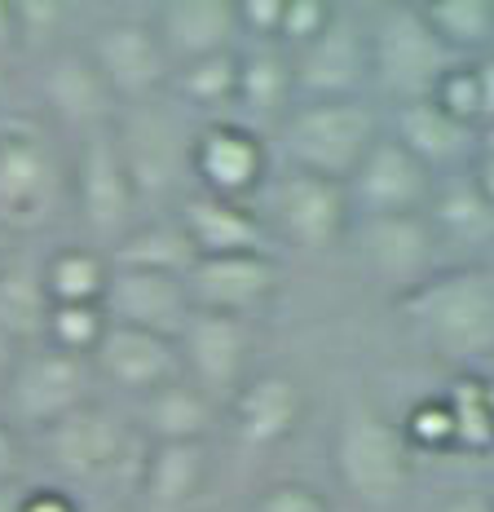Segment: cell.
<instances>
[{
  "label": "cell",
  "instance_id": "cell-6",
  "mask_svg": "<svg viewBox=\"0 0 494 512\" xmlns=\"http://www.w3.org/2000/svg\"><path fill=\"white\" fill-rule=\"evenodd\" d=\"M331 464L345 486L367 508H389L406 495L411 482V446L402 437V424H393L371 402H349L340 415L336 442H331Z\"/></svg>",
  "mask_w": 494,
  "mask_h": 512
},
{
  "label": "cell",
  "instance_id": "cell-13",
  "mask_svg": "<svg viewBox=\"0 0 494 512\" xmlns=\"http://www.w3.org/2000/svg\"><path fill=\"white\" fill-rule=\"evenodd\" d=\"M40 115L58 128L67 142L111 128L120 115V102L106 89L98 62L89 58V49H53L40 67Z\"/></svg>",
  "mask_w": 494,
  "mask_h": 512
},
{
  "label": "cell",
  "instance_id": "cell-43",
  "mask_svg": "<svg viewBox=\"0 0 494 512\" xmlns=\"http://www.w3.org/2000/svg\"><path fill=\"white\" fill-rule=\"evenodd\" d=\"M437 512H494V499H490L486 486H459L442 499Z\"/></svg>",
  "mask_w": 494,
  "mask_h": 512
},
{
  "label": "cell",
  "instance_id": "cell-8",
  "mask_svg": "<svg viewBox=\"0 0 494 512\" xmlns=\"http://www.w3.org/2000/svg\"><path fill=\"white\" fill-rule=\"evenodd\" d=\"M36 446L45 451L49 468L62 477V482H102V477L120 473V468H133L142 473V455L146 442L137 433V424L128 415L102 407V402H89L75 415H67L62 424H53L36 437Z\"/></svg>",
  "mask_w": 494,
  "mask_h": 512
},
{
  "label": "cell",
  "instance_id": "cell-22",
  "mask_svg": "<svg viewBox=\"0 0 494 512\" xmlns=\"http://www.w3.org/2000/svg\"><path fill=\"white\" fill-rule=\"evenodd\" d=\"M177 226L186 230L195 256H234V252H270V226L252 204L221 199L208 190H190L173 208Z\"/></svg>",
  "mask_w": 494,
  "mask_h": 512
},
{
  "label": "cell",
  "instance_id": "cell-4",
  "mask_svg": "<svg viewBox=\"0 0 494 512\" xmlns=\"http://www.w3.org/2000/svg\"><path fill=\"white\" fill-rule=\"evenodd\" d=\"M186 111V106H181ZM177 111V102L155 98V102H137L120 106L115 115V142H120L124 168L137 186L142 208H164L181 204L190 195V146H195V128L186 124V115Z\"/></svg>",
  "mask_w": 494,
  "mask_h": 512
},
{
  "label": "cell",
  "instance_id": "cell-39",
  "mask_svg": "<svg viewBox=\"0 0 494 512\" xmlns=\"http://www.w3.org/2000/svg\"><path fill=\"white\" fill-rule=\"evenodd\" d=\"M331 18H336V5H327V0H287L283 9V45L287 53L305 49L309 40H318L322 31L331 27Z\"/></svg>",
  "mask_w": 494,
  "mask_h": 512
},
{
  "label": "cell",
  "instance_id": "cell-34",
  "mask_svg": "<svg viewBox=\"0 0 494 512\" xmlns=\"http://www.w3.org/2000/svg\"><path fill=\"white\" fill-rule=\"evenodd\" d=\"M446 411L455 420V446L464 455H490L494 451V415L486 398V376L481 371H459L442 389Z\"/></svg>",
  "mask_w": 494,
  "mask_h": 512
},
{
  "label": "cell",
  "instance_id": "cell-17",
  "mask_svg": "<svg viewBox=\"0 0 494 512\" xmlns=\"http://www.w3.org/2000/svg\"><path fill=\"white\" fill-rule=\"evenodd\" d=\"M181 367L195 389L208 393L217 407H230L239 398L247 376V358H252V332L243 318H221V314H199L186 323L177 340Z\"/></svg>",
  "mask_w": 494,
  "mask_h": 512
},
{
  "label": "cell",
  "instance_id": "cell-30",
  "mask_svg": "<svg viewBox=\"0 0 494 512\" xmlns=\"http://www.w3.org/2000/svg\"><path fill=\"white\" fill-rule=\"evenodd\" d=\"M111 274V256L93 243H62L45 256V287L53 305H102Z\"/></svg>",
  "mask_w": 494,
  "mask_h": 512
},
{
  "label": "cell",
  "instance_id": "cell-48",
  "mask_svg": "<svg viewBox=\"0 0 494 512\" xmlns=\"http://www.w3.org/2000/svg\"><path fill=\"white\" fill-rule=\"evenodd\" d=\"M23 490H27V482H14L0 490V512H23Z\"/></svg>",
  "mask_w": 494,
  "mask_h": 512
},
{
  "label": "cell",
  "instance_id": "cell-44",
  "mask_svg": "<svg viewBox=\"0 0 494 512\" xmlns=\"http://www.w3.org/2000/svg\"><path fill=\"white\" fill-rule=\"evenodd\" d=\"M472 71H477V98H481V128L494 124V53L472 62Z\"/></svg>",
  "mask_w": 494,
  "mask_h": 512
},
{
  "label": "cell",
  "instance_id": "cell-46",
  "mask_svg": "<svg viewBox=\"0 0 494 512\" xmlns=\"http://www.w3.org/2000/svg\"><path fill=\"white\" fill-rule=\"evenodd\" d=\"M468 177H472V186L481 190V199L494 208V155H477V159H472Z\"/></svg>",
  "mask_w": 494,
  "mask_h": 512
},
{
  "label": "cell",
  "instance_id": "cell-42",
  "mask_svg": "<svg viewBox=\"0 0 494 512\" xmlns=\"http://www.w3.org/2000/svg\"><path fill=\"white\" fill-rule=\"evenodd\" d=\"M23 512H84V508L67 486H27L23 490Z\"/></svg>",
  "mask_w": 494,
  "mask_h": 512
},
{
  "label": "cell",
  "instance_id": "cell-37",
  "mask_svg": "<svg viewBox=\"0 0 494 512\" xmlns=\"http://www.w3.org/2000/svg\"><path fill=\"white\" fill-rule=\"evenodd\" d=\"M402 437H406V446H411V455H415V451H424V455L459 451V446H455V420H450L442 393H437V398L415 402V407L406 411Z\"/></svg>",
  "mask_w": 494,
  "mask_h": 512
},
{
  "label": "cell",
  "instance_id": "cell-47",
  "mask_svg": "<svg viewBox=\"0 0 494 512\" xmlns=\"http://www.w3.org/2000/svg\"><path fill=\"white\" fill-rule=\"evenodd\" d=\"M18 49V27H14V0H0V62Z\"/></svg>",
  "mask_w": 494,
  "mask_h": 512
},
{
  "label": "cell",
  "instance_id": "cell-10",
  "mask_svg": "<svg viewBox=\"0 0 494 512\" xmlns=\"http://www.w3.org/2000/svg\"><path fill=\"white\" fill-rule=\"evenodd\" d=\"M190 181L208 195L252 204L256 190L270 186V146L239 115L203 120L190 146Z\"/></svg>",
  "mask_w": 494,
  "mask_h": 512
},
{
  "label": "cell",
  "instance_id": "cell-15",
  "mask_svg": "<svg viewBox=\"0 0 494 512\" xmlns=\"http://www.w3.org/2000/svg\"><path fill=\"white\" fill-rule=\"evenodd\" d=\"M345 190H349L353 221L415 217V212H428V204H433L437 177L384 128V137L371 146V155L362 159V168L349 177Z\"/></svg>",
  "mask_w": 494,
  "mask_h": 512
},
{
  "label": "cell",
  "instance_id": "cell-20",
  "mask_svg": "<svg viewBox=\"0 0 494 512\" xmlns=\"http://www.w3.org/2000/svg\"><path fill=\"white\" fill-rule=\"evenodd\" d=\"M93 371H98V380L128 393V398H146V393L186 376L177 340L137 332V327H115V323L106 327L98 354H93Z\"/></svg>",
  "mask_w": 494,
  "mask_h": 512
},
{
  "label": "cell",
  "instance_id": "cell-49",
  "mask_svg": "<svg viewBox=\"0 0 494 512\" xmlns=\"http://www.w3.org/2000/svg\"><path fill=\"white\" fill-rule=\"evenodd\" d=\"M477 155H494V124H486L477 133Z\"/></svg>",
  "mask_w": 494,
  "mask_h": 512
},
{
  "label": "cell",
  "instance_id": "cell-36",
  "mask_svg": "<svg viewBox=\"0 0 494 512\" xmlns=\"http://www.w3.org/2000/svg\"><path fill=\"white\" fill-rule=\"evenodd\" d=\"M71 23V9L62 0H14V27H18V49L49 53L62 49V31Z\"/></svg>",
  "mask_w": 494,
  "mask_h": 512
},
{
  "label": "cell",
  "instance_id": "cell-24",
  "mask_svg": "<svg viewBox=\"0 0 494 512\" xmlns=\"http://www.w3.org/2000/svg\"><path fill=\"white\" fill-rule=\"evenodd\" d=\"M389 133L406 146L433 177H455L468 173L477 159V133L464 128L459 120H450L437 102H406L393 106L389 115Z\"/></svg>",
  "mask_w": 494,
  "mask_h": 512
},
{
  "label": "cell",
  "instance_id": "cell-41",
  "mask_svg": "<svg viewBox=\"0 0 494 512\" xmlns=\"http://www.w3.org/2000/svg\"><path fill=\"white\" fill-rule=\"evenodd\" d=\"M23 482V433L0 415V490Z\"/></svg>",
  "mask_w": 494,
  "mask_h": 512
},
{
  "label": "cell",
  "instance_id": "cell-18",
  "mask_svg": "<svg viewBox=\"0 0 494 512\" xmlns=\"http://www.w3.org/2000/svg\"><path fill=\"white\" fill-rule=\"evenodd\" d=\"M274 252H234V256H199L186 270V292L199 314L252 318L278 292Z\"/></svg>",
  "mask_w": 494,
  "mask_h": 512
},
{
  "label": "cell",
  "instance_id": "cell-19",
  "mask_svg": "<svg viewBox=\"0 0 494 512\" xmlns=\"http://www.w3.org/2000/svg\"><path fill=\"white\" fill-rule=\"evenodd\" d=\"M102 305L115 327H137V332H155L168 340H181L186 323L195 318L186 279L159 270H120L115 265Z\"/></svg>",
  "mask_w": 494,
  "mask_h": 512
},
{
  "label": "cell",
  "instance_id": "cell-16",
  "mask_svg": "<svg viewBox=\"0 0 494 512\" xmlns=\"http://www.w3.org/2000/svg\"><path fill=\"white\" fill-rule=\"evenodd\" d=\"M353 239H358V252L367 261L371 279L384 283L397 296L415 292L428 274H437V243L433 226H428V212H415V217H371V221H353Z\"/></svg>",
  "mask_w": 494,
  "mask_h": 512
},
{
  "label": "cell",
  "instance_id": "cell-40",
  "mask_svg": "<svg viewBox=\"0 0 494 512\" xmlns=\"http://www.w3.org/2000/svg\"><path fill=\"white\" fill-rule=\"evenodd\" d=\"M247 512H331L327 495H318L309 482H274L252 499Z\"/></svg>",
  "mask_w": 494,
  "mask_h": 512
},
{
  "label": "cell",
  "instance_id": "cell-33",
  "mask_svg": "<svg viewBox=\"0 0 494 512\" xmlns=\"http://www.w3.org/2000/svg\"><path fill=\"white\" fill-rule=\"evenodd\" d=\"M168 93L186 111H208L212 120H221L225 106H234V98H239V49L177 67Z\"/></svg>",
  "mask_w": 494,
  "mask_h": 512
},
{
  "label": "cell",
  "instance_id": "cell-45",
  "mask_svg": "<svg viewBox=\"0 0 494 512\" xmlns=\"http://www.w3.org/2000/svg\"><path fill=\"white\" fill-rule=\"evenodd\" d=\"M23 354H27V345H18L14 336L0 332V402H5V389H9V380H14V371H18V362H23Z\"/></svg>",
  "mask_w": 494,
  "mask_h": 512
},
{
  "label": "cell",
  "instance_id": "cell-5",
  "mask_svg": "<svg viewBox=\"0 0 494 512\" xmlns=\"http://www.w3.org/2000/svg\"><path fill=\"white\" fill-rule=\"evenodd\" d=\"M367 36H371V89H380L393 106L433 98L437 80L459 62L437 40V31L428 27L420 5L397 0V5L375 9L367 18Z\"/></svg>",
  "mask_w": 494,
  "mask_h": 512
},
{
  "label": "cell",
  "instance_id": "cell-53",
  "mask_svg": "<svg viewBox=\"0 0 494 512\" xmlns=\"http://www.w3.org/2000/svg\"><path fill=\"white\" fill-rule=\"evenodd\" d=\"M490 499H494V486H490Z\"/></svg>",
  "mask_w": 494,
  "mask_h": 512
},
{
  "label": "cell",
  "instance_id": "cell-31",
  "mask_svg": "<svg viewBox=\"0 0 494 512\" xmlns=\"http://www.w3.org/2000/svg\"><path fill=\"white\" fill-rule=\"evenodd\" d=\"M195 261L199 256L190 248L186 230L177 226L173 212H168V217H146L142 226L111 252V265H120V270H159V274H181V279H186V270Z\"/></svg>",
  "mask_w": 494,
  "mask_h": 512
},
{
  "label": "cell",
  "instance_id": "cell-2",
  "mask_svg": "<svg viewBox=\"0 0 494 512\" xmlns=\"http://www.w3.org/2000/svg\"><path fill=\"white\" fill-rule=\"evenodd\" d=\"M397 309L450 367L477 371L494 358V274L481 265H442L415 292L397 296Z\"/></svg>",
  "mask_w": 494,
  "mask_h": 512
},
{
  "label": "cell",
  "instance_id": "cell-51",
  "mask_svg": "<svg viewBox=\"0 0 494 512\" xmlns=\"http://www.w3.org/2000/svg\"><path fill=\"white\" fill-rule=\"evenodd\" d=\"M486 398H490V415H494V371H486Z\"/></svg>",
  "mask_w": 494,
  "mask_h": 512
},
{
  "label": "cell",
  "instance_id": "cell-32",
  "mask_svg": "<svg viewBox=\"0 0 494 512\" xmlns=\"http://www.w3.org/2000/svg\"><path fill=\"white\" fill-rule=\"evenodd\" d=\"M437 40L459 62H477L494 53V0H433L420 5Z\"/></svg>",
  "mask_w": 494,
  "mask_h": 512
},
{
  "label": "cell",
  "instance_id": "cell-1",
  "mask_svg": "<svg viewBox=\"0 0 494 512\" xmlns=\"http://www.w3.org/2000/svg\"><path fill=\"white\" fill-rule=\"evenodd\" d=\"M71 212V142L40 111H0V234L53 230Z\"/></svg>",
  "mask_w": 494,
  "mask_h": 512
},
{
  "label": "cell",
  "instance_id": "cell-35",
  "mask_svg": "<svg viewBox=\"0 0 494 512\" xmlns=\"http://www.w3.org/2000/svg\"><path fill=\"white\" fill-rule=\"evenodd\" d=\"M106 327V305H53L49 309V327H45V345L62 349V354H75V358H89L98 354Z\"/></svg>",
  "mask_w": 494,
  "mask_h": 512
},
{
  "label": "cell",
  "instance_id": "cell-38",
  "mask_svg": "<svg viewBox=\"0 0 494 512\" xmlns=\"http://www.w3.org/2000/svg\"><path fill=\"white\" fill-rule=\"evenodd\" d=\"M428 102H437L450 120H459L464 128H472V133H481V98H477V71H472V62H455V67L437 80Z\"/></svg>",
  "mask_w": 494,
  "mask_h": 512
},
{
  "label": "cell",
  "instance_id": "cell-12",
  "mask_svg": "<svg viewBox=\"0 0 494 512\" xmlns=\"http://www.w3.org/2000/svg\"><path fill=\"white\" fill-rule=\"evenodd\" d=\"M89 58L98 62L106 89L115 93L120 106H137V102H155L168 93L173 84V62H168V49L159 40L155 23H142V18H111L93 31Z\"/></svg>",
  "mask_w": 494,
  "mask_h": 512
},
{
  "label": "cell",
  "instance_id": "cell-21",
  "mask_svg": "<svg viewBox=\"0 0 494 512\" xmlns=\"http://www.w3.org/2000/svg\"><path fill=\"white\" fill-rule=\"evenodd\" d=\"M150 23L164 40L173 71L186 62L243 49L239 0H164Z\"/></svg>",
  "mask_w": 494,
  "mask_h": 512
},
{
  "label": "cell",
  "instance_id": "cell-9",
  "mask_svg": "<svg viewBox=\"0 0 494 512\" xmlns=\"http://www.w3.org/2000/svg\"><path fill=\"white\" fill-rule=\"evenodd\" d=\"M93 380H98V371H93L89 358L62 354V349L40 340V345H27V354L5 389L0 415L23 437H40L80 407L98 402L93 398Z\"/></svg>",
  "mask_w": 494,
  "mask_h": 512
},
{
  "label": "cell",
  "instance_id": "cell-25",
  "mask_svg": "<svg viewBox=\"0 0 494 512\" xmlns=\"http://www.w3.org/2000/svg\"><path fill=\"white\" fill-rule=\"evenodd\" d=\"M212 460L208 442H168L146 446L142 473H137V495L146 512H190L208 486Z\"/></svg>",
  "mask_w": 494,
  "mask_h": 512
},
{
  "label": "cell",
  "instance_id": "cell-14",
  "mask_svg": "<svg viewBox=\"0 0 494 512\" xmlns=\"http://www.w3.org/2000/svg\"><path fill=\"white\" fill-rule=\"evenodd\" d=\"M265 190H270V226L287 243H296V248H305V252L336 248L353 230L349 190L340 181L283 168L278 177H270Z\"/></svg>",
  "mask_w": 494,
  "mask_h": 512
},
{
  "label": "cell",
  "instance_id": "cell-52",
  "mask_svg": "<svg viewBox=\"0 0 494 512\" xmlns=\"http://www.w3.org/2000/svg\"><path fill=\"white\" fill-rule=\"evenodd\" d=\"M9 252H14V248H5V234H0V270H5V261H9Z\"/></svg>",
  "mask_w": 494,
  "mask_h": 512
},
{
  "label": "cell",
  "instance_id": "cell-11",
  "mask_svg": "<svg viewBox=\"0 0 494 512\" xmlns=\"http://www.w3.org/2000/svg\"><path fill=\"white\" fill-rule=\"evenodd\" d=\"M296 102H340L371 89V36L367 18L336 9L331 27L292 53Z\"/></svg>",
  "mask_w": 494,
  "mask_h": 512
},
{
  "label": "cell",
  "instance_id": "cell-23",
  "mask_svg": "<svg viewBox=\"0 0 494 512\" xmlns=\"http://www.w3.org/2000/svg\"><path fill=\"white\" fill-rule=\"evenodd\" d=\"M230 433L247 451H270L296 433L300 415H305V393L283 371H256L230 402Z\"/></svg>",
  "mask_w": 494,
  "mask_h": 512
},
{
  "label": "cell",
  "instance_id": "cell-7",
  "mask_svg": "<svg viewBox=\"0 0 494 512\" xmlns=\"http://www.w3.org/2000/svg\"><path fill=\"white\" fill-rule=\"evenodd\" d=\"M71 212L89 230L93 248H102L106 256L146 221V208L124 168L120 142H115V128H98V133L71 142Z\"/></svg>",
  "mask_w": 494,
  "mask_h": 512
},
{
  "label": "cell",
  "instance_id": "cell-27",
  "mask_svg": "<svg viewBox=\"0 0 494 512\" xmlns=\"http://www.w3.org/2000/svg\"><path fill=\"white\" fill-rule=\"evenodd\" d=\"M49 287H45V256L9 252L0 270V332L14 336L18 345H40L49 327Z\"/></svg>",
  "mask_w": 494,
  "mask_h": 512
},
{
  "label": "cell",
  "instance_id": "cell-50",
  "mask_svg": "<svg viewBox=\"0 0 494 512\" xmlns=\"http://www.w3.org/2000/svg\"><path fill=\"white\" fill-rule=\"evenodd\" d=\"M5 89H9V62H0V111H5Z\"/></svg>",
  "mask_w": 494,
  "mask_h": 512
},
{
  "label": "cell",
  "instance_id": "cell-3",
  "mask_svg": "<svg viewBox=\"0 0 494 512\" xmlns=\"http://www.w3.org/2000/svg\"><path fill=\"white\" fill-rule=\"evenodd\" d=\"M384 115L367 98L340 102H296L278 120V151L283 164L296 173H314L349 186V177L362 168L371 146L384 137Z\"/></svg>",
  "mask_w": 494,
  "mask_h": 512
},
{
  "label": "cell",
  "instance_id": "cell-28",
  "mask_svg": "<svg viewBox=\"0 0 494 512\" xmlns=\"http://www.w3.org/2000/svg\"><path fill=\"white\" fill-rule=\"evenodd\" d=\"M252 120H283L296 106V67L283 45H243L239 49V98Z\"/></svg>",
  "mask_w": 494,
  "mask_h": 512
},
{
  "label": "cell",
  "instance_id": "cell-26",
  "mask_svg": "<svg viewBox=\"0 0 494 512\" xmlns=\"http://www.w3.org/2000/svg\"><path fill=\"white\" fill-rule=\"evenodd\" d=\"M217 402L203 389H195L186 376L164 384V389L137 398L133 424L146 446H168V442H208L212 424H217Z\"/></svg>",
  "mask_w": 494,
  "mask_h": 512
},
{
  "label": "cell",
  "instance_id": "cell-29",
  "mask_svg": "<svg viewBox=\"0 0 494 512\" xmlns=\"http://www.w3.org/2000/svg\"><path fill=\"white\" fill-rule=\"evenodd\" d=\"M428 226H433L442 248H490L494 243V208L481 199L468 173L437 177L433 204H428Z\"/></svg>",
  "mask_w": 494,
  "mask_h": 512
}]
</instances>
